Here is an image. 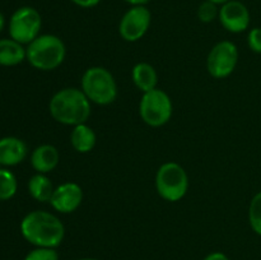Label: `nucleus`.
<instances>
[{
	"mask_svg": "<svg viewBox=\"0 0 261 260\" xmlns=\"http://www.w3.org/2000/svg\"><path fill=\"white\" fill-rule=\"evenodd\" d=\"M97 143V135L88 124H79L73 126L70 133V144L78 153H89Z\"/></svg>",
	"mask_w": 261,
	"mask_h": 260,
	"instance_id": "obj_15",
	"label": "nucleus"
},
{
	"mask_svg": "<svg viewBox=\"0 0 261 260\" xmlns=\"http://www.w3.org/2000/svg\"><path fill=\"white\" fill-rule=\"evenodd\" d=\"M50 115L55 121L68 126L86 124L91 116V101L81 88L66 87L56 92L48 105Z\"/></svg>",
	"mask_w": 261,
	"mask_h": 260,
	"instance_id": "obj_2",
	"label": "nucleus"
},
{
	"mask_svg": "<svg viewBox=\"0 0 261 260\" xmlns=\"http://www.w3.org/2000/svg\"><path fill=\"white\" fill-rule=\"evenodd\" d=\"M27 144L17 137H4L0 139V166L12 167L27 157Z\"/></svg>",
	"mask_w": 261,
	"mask_h": 260,
	"instance_id": "obj_12",
	"label": "nucleus"
},
{
	"mask_svg": "<svg viewBox=\"0 0 261 260\" xmlns=\"http://www.w3.org/2000/svg\"><path fill=\"white\" fill-rule=\"evenodd\" d=\"M83 201V189L79 184L68 181L56 186L50 199V205L54 211L63 214L75 212Z\"/></svg>",
	"mask_w": 261,
	"mask_h": 260,
	"instance_id": "obj_11",
	"label": "nucleus"
},
{
	"mask_svg": "<svg viewBox=\"0 0 261 260\" xmlns=\"http://www.w3.org/2000/svg\"><path fill=\"white\" fill-rule=\"evenodd\" d=\"M70 2L81 8H94L101 3V0H70Z\"/></svg>",
	"mask_w": 261,
	"mask_h": 260,
	"instance_id": "obj_23",
	"label": "nucleus"
},
{
	"mask_svg": "<svg viewBox=\"0 0 261 260\" xmlns=\"http://www.w3.org/2000/svg\"><path fill=\"white\" fill-rule=\"evenodd\" d=\"M209 2L214 3V4H217V5H219V7H221V5H223L224 3L229 2V0H209Z\"/></svg>",
	"mask_w": 261,
	"mask_h": 260,
	"instance_id": "obj_27",
	"label": "nucleus"
},
{
	"mask_svg": "<svg viewBox=\"0 0 261 260\" xmlns=\"http://www.w3.org/2000/svg\"><path fill=\"white\" fill-rule=\"evenodd\" d=\"M4 24H5L4 15H3V13L0 12V32H2V31H3V28H4Z\"/></svg>",
	"mask_w": 261,
	"mask_h": 260,
	"instance_id": "obj_26",
	"label": "nucleus"
},
{
	"mask_svg": "<svg viewBox=\"0 0 261 260\" xmlns=\"http://www.w3.org/2000/svg\"><path fill=\"white\" fill-rule=\"evenodd\" d=\"M132 79L133 83L142 93L157 88L158 74L154 66L150 65L149 63L143 61V63L135 64L132 70Z\"/></svg>",
	"mask_w": 261,
	"mask_h": 260,
	"instance_id": "obj_14",
	"label": "nucleus"
},
{
	"mask_svg": "<svg viewBox=\"0 0 261 260\" xmlns=\"http://www.w3.org/2000/svg\"><path fill=\"white\" fill-rule=\"evenodd\" d=\"M54 190L53 183L45 173H36L28 181V193L40 203H50Z\"/></svg>",
	"mask_w": 261,
	"mask_h": 260,
	"instance_id": "obj_17",
	"label": "nucleus"
},
{
	"mask_svg": "<svg viewBox=\"0 0 261 260\" xmlns=\"http://www.w3.org/2000/svg\"><path fill=\"white\" fill-rule=\"evenodd\" d=\"M20 233L36 247H58L65 236V227L58 216L46 211H33L23 217Z\"/></svg>",
	"mask_w": 261,
	"mask_h": 260,
	"instance_id": "obj_1",
	"label": "nucleus"
},
{
	"mask_svg": "<svg viewBox=\"0 0 261 260\" xmlns=\"http://www.w3.org/2000/svg\"><path fill=\"white\" fill-rule=\"evenodd\" d=\"M82 91L91 103L107 106L117 98V84L109 69L91 66L82 75Z\"/></svg>",
	"mask_w": 261,
	"mask_h": 260,
	"instance_id": "obj_4",
	"label": "nucleus"
},
{
	"mask_svg": "<svg viewBox=\"0 0 261 260\" xmlns=\"http://www.w3.org/2000/svg\"><path fill=\"white\" fill-rule=\"evenodd\" d=\"M239 63V50L231 41H221L209 51L206 58L208 73L216 79H224L231 75Z\"/></svg>",
	"mask_w": 261,
	"mask_h": 260,
	"instance_id": "obj_8",
	"label": "nucleus"
},
{
	"mask_svg": "<svg viewBox=\"0 0 261 260\" xmlns=\"http://www.w3.org/2000/svg\"><path fill=\"white\" fill-rule=\"evenodd\" d=\"M218 14L219 5L214 4V3L209 2V0H204L198 8V18L203 23L213 22L214 19L218 18Z\"/></svg>",
	"mask_w": 261,
	"mask_h": 260,
	"instance_id": "obj_20",
	"label": "nucleus"
},
{
	"mask_svg": "<svg viewBox=\"0 0 261 260\" xmlns=\"http://www.w3.org/2000/svg\"><path fill=\"white\" fill-rule=\"evenodd\" d=\"M155 190L166 201H178L189 190V176L185 168L177 162L161 165L155 173Z\"/></svg>",
	"mask_w": 261,
	"mask_h": 260,
	"instance_id": "obj_5",
	"label": "nucleus"
},
{
	"mask_svg": "<svg viewBox=\"0 0 261 260\" xmlns=\"http://www.w3.org/2000/svg\"><path fill=\"white\" fill-rule=\"evenodd\" d=\"M249 223L252 231L261 236V191L255 194L250 201Z\"/></svg>",
	"mask_w": 261,
	"mask_h": 260,
	"instance_id": "obj_19",
	"label": "nucleus"
},
{
	"mask_svg": "<svg viewBox=\"0 0 261 260\" xmlns=\"http://www.w3.org/2000/svg\"><path fill=\"white\" fill-rule=\"evenodd\" d=\"M24 260H59V254L53 247H36L25 255Z\"/></svg>",
	"mask_w": 261,
	"mask_h": 260,
	"instance_id": "obj_21",
	"label": "nucleus"
},
{
	"mask_svg": "<svg viewBox=\"0 0 261 260\" xmlns=\"http://www.w3.org/2000/svg\"><path fill=\"white\" fill-rule=\"evenodd\" d=\"M60 162V153L53 144H41L31 154V165L37 173H45L55 170Z\"/></svg>",
	"mask_w": 261,
	"mask_h": 260,
	"instance_id": "obj_13",
	"label": "nucleus"
},
{
	"mask_svg": "<svg viewBox=\"0 0 261 260\" xmlns=\"http://www.w3.org/2000/svg\"><path fill=\"white\" fill-rule=\"evenodd\" d=\"M66 47L55 35H40L25 47V60L35 69L42 71L55 70L65 60Z\"/></svg>",
	"mask_w": 261,
	"mask_h": 260,
	"instance_id": "obj_3",
	"label": "nucleus"
},
{
	"mask_svg": "<svg viewBox=\"0 0 261 260\" xmlns=\"http://www.w3.org/2000/svg\"><path fill=\"white\" fill-rule=\"evenodd\" d=\"M124 2L134 7V5H147L150 0H124Z\"/></svg>",
	"mask_w": 261,
	"mask_h": 260,
	"instance_id": "obj_25",
	"label": "nucleus"
},
{
	"mask_svg": "<svg viewBox=\"0 0 261 260\" xmlns=\"http://www.w3.org/2000/svg\"><path fill=\"white\" fill-rule=\"evenodd\" d=\"M42 18L32 7H22L15 10L9 20V36L22 45H28L40 36Z\"/></svg>",
	"mask_w": 261,
	"mask_h": 260,
	"instance_id": "obj_7",
	"label": "nucleus"
},
{
	"mask_svg": "<svg viewBox=\"0 0 261 260\" xmlns=\"http://www.w3.org/2000/svg\"><path fill=\"white\" fill-rule=\"evenodd\" d=\"M219 23L231 33H241L249 28L251 15L244 3L239 0H229L219 7Z\"/></svg>",
	"mask_w": 261,
	"mask_h": 260,
	"instance_id": "obj_10",
	"label": "nucleus"
},
{
	"mask_svg": "<svg viewBox=\"0 0 261 260\" xmlns=\"http://www.w3.org/2000/svg\"><path fill=\"white\" fill-rule=\"evenodd\" d=\"M152 13L145 5H134L125 12L119 23V33L126 42H137L148 32Z\"/></svg>",
	"mask_w": 261,
	"mask_h": 260,
	"instance_id": "obj_9",
	"label": "nucleus"
},
{
	"mask_svg": "<svg viewBox=\"0 0 261 260\" xmlns=\"http://www.w3.org/2000/svg\"><path fill=\"white\" fill-rule=\"evenodd\" d=\"M247 45L251 51L261 54V27H255L250 31L247 36Z\"/></svg>",
	"mask_w": 261,
	"mask_h": 260,
	"instance_id": "obj_22",
	"label": "nucleus"
},
{
	"mask_svg": "<svg viewBox=\"0 0 261 260\" xmlns=\"http://www.w3.org/2000/svg\"><path fill=\"white\" fill-rule=\"evenodd\" d=\"M204 260H229V257L227 256L226 254H223V252L216 251V252H211L209 255H206V256L204 257Z\"/></svg>",
	"mask_w": 261,
	"mask_h": 260,
	"instance_id": "obj_24",
	"label": "nucleus"
},
{
	"mask_svg": "<svg viewBox=\"0 0 261 260\" xmlns=\"http://www.w3.org/2000/svg\"><path fill=\"white\" fill-rule=\"evenodd\" d=\"M25 60V48L13 38L0 40V65L14 66Z\"/></svg>",
	"mask_w": 261,
	"mask_h": 260,
	"instance_id": "obj_16",
	"label": "nucleus"
},
{
	"mask_svg": "<svg viewBox=\"0 0 261 260\" xmlns=\"http://www.w3.org/2000/svg\"><path fill=\"white\" fill-rule=\"evenodd\" d=\"M76 260H97V259H92V257H83V259H76Z\"/></svg>",
	"mask_w": 261,
	"mask_h": 260,
	"instance_id": "obj_28",
	"label": "nucleus"
},
{
	"mask_svg": "<svg viewBox=\"0 0 261 260\" xmlns=\"http://www.w3.org/2000/svg\"><path fill=\"white\" fill-rule=\"evenodd\" d=\"M173 114L171 97L163 89L154 88L143 93L139 102V115L143 121L152 127L167 124Z\"/></svg>",
	"mask_w": 261,
	"mask_h": 260,
	"instance_id": "obj_6",
	"label": "nucleus"
},
{
	"mask_svg": "<svg viewBox=\"0 0 261 260\" xmlns=\"http://www.w3.org/2000/svg\"><path fill=\"white\" fill-rule=\"evenodd\" d=\"M18 181L14 173L7 168H0V200H9L15 195Z\"/></svg>",
	"mask_w": 261,
	"mask_h": 260,
	"instance_id": "obj_18",
	"label": "nucleus"
}]
</instances>
